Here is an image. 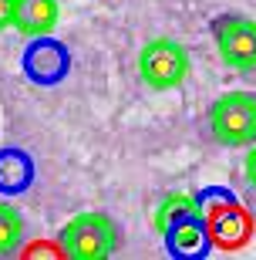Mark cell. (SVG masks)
Here are the masks:
<instances>
[{"label": "cell", "instance_id": "cell-1", "mask_svg": "<svg viewBox=\"0 0 256 260\" xmlns=\"http://www.w3.org/2000/svg\"><path fill=\"white\" fill-rule=\"evenodd\" d=\"M155 230H159L169 257L179 260H202L216 240L206 213H202V203L186 193L165 196V203L155 210Z\"/></svg>", "mask_w": 256, "mask_h": 260}, {"label": "cell", "instance_id": "cell-2", "mask_svg": "<svg viewBox=\"0 0 256 260\" xmlns=\"http://www.w3.org/2000/svg\"><path fill=\"white\" fill-rule=\"evenodd\" d=\"M57 243L71 260H108L118 253L122 233L118 223L104 213H78L61 226Z\"/></svg>", "mask_w": 256, "mask_h": 260}, {"label": "cell", "instance_id": "cell-3", "mask_svg": "<svg viewBox=\"0 0 256 260\" xmlns=\"http://www.w3.org/2000/svg\"><path fill=\"white\" fill-rule=\"evenodd\" d=\"M209 132L226 149H243L256 142V95L226 91L209 105Z\"/></svg>", "mask_w": 256, "mask_h": 260}, {"label": "cell", "instance_id": "cell-4", "mask_svg": "<svg viewBox=\"0 0 256 260\" xmlns=\"http://www.w3.org/2000/svg\"><path fill=\"white\" fill-rule=\"evenodd\" d=\"M138 75L155 91H172L189 75V51L172 38H152L138 54Z\"/></svg>", "mask_w": 256, "mask_h": 260}, {"label": "cell", "instance_id": "cell-5", "mask_svg": "<svg viewBox=\"0 0 256 260\" xmlns=\"http://www.w3.org/2000/svg\"><path fill=\"white\" fill-rule=\"evenodd\" d=\"M212 41L223 64L233 71H256V20L243 14H216L212 24Z\"/></svg>", "mask_w": 256, "mask_h": 260}, {"label": "cell", "instance_id": "cell-6", "mask_svg": "<svg viewBox=\"0 0 256 260\" xmlns=\"http://www.w3.org/2000/svg\"><path fill=\"white\" fill-rule=\"evenodd\" d=\"M20 68H24L27 81H34L41 88H54L71 75V51L57 38L41 34V38H30V44L24 48Z\"/></svg>", "mask_w": 256, "mask_h": 260}, {"label": "cell", "instance_id": "cell-7", "mask_svg": "<svg viewBox=\"0 0 256 260\" xmlns=\"http://www.w3.org/2000/svg\"><path fill=\"white\" fill-rule=\"evenodd\" d=\"M57 17H61V4L57 0H17L14 4V27L24 38H41V34H51L57 27Z\"/></svg>", "mask_w": 256, "mask_h": 260}, {"label": "cell", "instance_id": "cell-8", "mask_svg": "<svg viewBox=\"0 0 256 260\" xmlns=\"http://www.w3.org/2000/svg\"><path fill=\"white\" fill-rule=\"evenodd\" d=\"M34 186V159L24 149H0V193L17 196Z\"/></svg>", "mask_w": 256, "mask_h": 260}, {"label": "cell", "instance_id": "cell-9", "mask_svg": "<svg viewBox=\"0 0 256 260\" xmlns=\"http://www.w3.org/2000/svg\"><path fill=\"white\" fill-rule=\"evenodd\" d=\"M24 243V216L14 210V203L0 200V257H14Z\"/></svg>", "mask_w": 256, "mask_h": 260}, {"label": "cell", "instance_id": "cell-10", "mask_svg": "<svg viewBox=\"0 0 256 260\" xmlns=\"http://www.w3.org/2000/svg\"><path fill=\"white\" fill-rule=\"evenodd\" d=\"M209 226H212V237H216L219 243H243L246 240V233H249V223H246V216L243 213H229V210H223L216 216V220H209Z\"/></svg>", "mask_w": 256, "mask_h": 260}, {"label": "cell", "instance_id": "cell-11", "mask_svg": "<svg viewBox=\"0 0 256 260\" xmlns=\"http://www.w3.org/2000/svg\"><path fill=\"white\" fill-rule=\"evenodd\" d=\"M243 173H246V183L256 189V142L249 145V152H246V162H243Z\"/></svg>", "mask_w": 256, "mask_h": 260}, {"label": "cell", "instance_id": "cell-12", "mask_svg": "<svg viewBox=\"0 0 256 260\" xmlns=\"http://www.w3.org/2000/svg\"><path fill=\"white\" fill-rule=\"evenodd\" d=\"M14 4L17 0H0V30H7L14 24Z\"/></svg>", "mask_w": 256, "mask_h": 260}]
</instances>
